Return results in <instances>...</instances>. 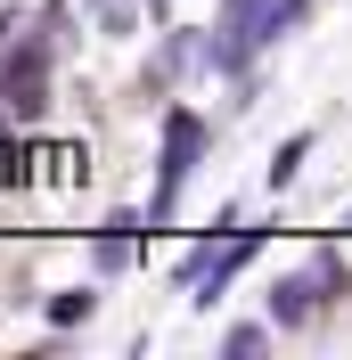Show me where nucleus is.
<instances>
[{
	"mask_svg": "<svg viewBox=\"0 0 352 360\" xmlns=\"http://www.w3.org/2000/svg\"><path fill=\"white\" fill-rule=\"evenodd\" d=\"M197 148H205V123L189 107L164 115V164H156V205H148V221H172V197H180V180L197 172Z\"/></svg>",
	"mask_w": 352,
	"mask_h": 360,
	"instance_id": "obj_1",
	"label": "nucleus"
},
{
	"mask_svg": "<svg viewBox=\"0 0 352 360\" xmlns=\"http://www.w3.org/2000/svg\"><path fill=\"white\" fill-rule=\"evenodd\" d=\"M320 295H336L328 270H311V278H279V287H270V319H279V328H303V319L320 311Z\"/></svg>",
	"mask_w": 352,
	"mask_h": 360,
	"instance_id": "obj_2",
	"label": "nucleus"
},
{
	"mask_svg": "<svg viewBox=\"0 0 352 360\" xmlns=\"http://www.w3.org/2000/svg\"><path fill=\"white\" fill-rule=\"evenodd\" d=\"M132 229H139V213H115V221L99 229V270H123V262H132Z\"/></svg>",
	"mask_w": 352,
	"mask_h": 360,
	"instance_id": "obj_3",
	"label": "nucleus"
},
{
	"mask_svg": "<svg viewBox=\"0 0 352 360\" xmlns=\"http://www.w3.org/2000/svg\"><path fill=\"white\" fill-rule=\"evenodd\" d=\"M303 156H311V131H295V139L279 148V156H270V188H287V180L303 172Z\"/></svg>",
	"mask_w": 352,
	"mask_h": 360,
	"instance_id": "obj_4",
	"label": "nucleus"
},
{
	"mask_svg": "<svg viewBox=\"0 0 352 360\" xmlns=\"http://www.w3.org/2000/svg\"><path fill=\"white\" fill-rule=\"evenodd\" d=\"M49 319H58V328H74V319H90V295H82V287L49 295Z\"/></svg>",
	"mask_w": 352,
	"mask_h": 360,
	"instance_id": "obj_5",
	"label": "nucleus"
},
{
	"mask_svg": "<svg viewBox=\"0 0 352 360\" xmlns=\"http://www.w3.org/2000/svg\"><path fill=\"white\" fill-rule=\"evenodd\" d=\"M263 344H270L263 328H230V336H221V352H230V360H246V352H263Z\"/></svg>",
	"mask_w": 352,
	"mask_h": 360,
	"instance_id": "obj_6",
	"label": "nucleus"
},
{
	"mask_svg": "<svg viewBox=\"0 0 352 360\" xmlns=\"http://www.w3.org/2000/svg\"><path fill=\"white\" fill-rule=\"evenodd\" d=\"M99 25L107 33H132V0H99Z\"/></svg>",
	"mask_w": 352,
	"mask_h": 360,
	"instance_id": "obj_7",
	"label": "nucleus"
},
{
	"mask_svg": "<svg viewBox=\"0 0 352 360\" xmlns=\"http://www.w3.org/2000/svg\"><path fill=\"white\" fill-rule=\"evenodd\" d=\"M148 8H164V0H148Z\"/></svg>",
	"mask_w": 352,
	"mask_h": 360,
	"instance_id": "obj_8",
	"label": "nucleus"
},
{
	"mask_svg": "<svg viewBox=\"0 0 352 360\" xmlns=\"http://www.w3.org/2000/svg\"><path fill=\"white\" fill-rule=\"evenodd\" d=\"M344 229H352V221H344Z\"/></svg>",
	"mask_w": 352,
	"mask_h": 360,
	"instance_id": "obj_9",
	"label": "nucleus"
}]
</instances>
